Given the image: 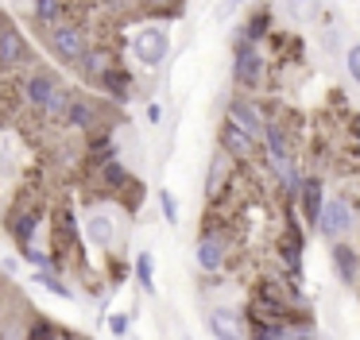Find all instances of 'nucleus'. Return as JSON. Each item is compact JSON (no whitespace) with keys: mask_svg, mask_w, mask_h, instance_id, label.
Instances as JSON below:
<instances>
[{"mask_svg":"<svg viewBox=\"0 0 360 340\" xmlns=\"http://www.w3.org/2000/svg\"><path fill=\"white\" fill-rule=\"evenodd\" d=\"M356 224H360V209L352 205L345 193H326L314 232H318L326 244H337V240H349L352 232H356Z\"/></svg>","mask_w":360,"mask_h":340,"instance_id":"1","label":"nucleus"},{"mask_svg":"<svg viewBox=\"0 0 360 340\" xmlns=\"http://www.w3.org/2000/svg\"><path fill=\"white\" fill-rule=\"evenodd\" d=\"M264 81H267L264 46L244 35H233V85L244 93H256V89H264Z\"/></svg>","mask_w":360,"mask_h":340,"instance_id":"2","label":"nucleus"},{"mask_svg":"<svg viewBox=\"0 0 360 340\" xmlns=\"http://www.w3.org/2000/svg\"><path fill=\"white\" fill-rule=\"evenodd\" d=\"M229 247H233V232H229L225 224H217V221L202 224V236H198V244H194L198 267H202L205 275H221L225 263H229Z\"/></svg>","mask_w":360,"mask_h":340,"instance_id":"3","label":"nucleus"},{"mask_svg":"<svg viewBox=\"0 0 360 340\" xmlns=\"http://www.w3.org/2000/svg\"><path fill=\"white\" fill-rule=\"evenodd\" d=\"M132 54H136V62L148 66V70L163 66L167 54H171V31H167V23H143L132 35Z\"/></svg>","mask_w":360,"mask_h":340,"instance_id":"4","label":"nucleus"},{"mask_svg":"<svg viewBox=\"0 0 360 340\" xmlns=\"http://www.w3.org/2000/svg\"><path fill=\"white\" fill-rule=\"evenodd\" d=\"M47 46L63 66H78V58L89 51V31L82 23H58L47 27Z\"/></svg>","mask_w":360,"mask_h":340,"instance_id":"5","label":"nucleus"},{"mask_svg":"<svg viewBox=\"0 0 360 340\" xmlns=\"http://www.w3.org/2000/svg\"><path fill=\"white\" fill-rule=\"evenodd\" d=\"M4 228L16 240L20 251L35 247V232L43 228V205L39 201H16V205L8 209V216H4Z\"/></svg>","mask_w":360,"mask_h":340,"instance_id":"6","label":"nucleus"},{"mask_svg":"<svg viewBox=\"0 0 360 340\" xmlns=\"http://www.w3.org/2000/svg\"><path fill=\"white\" fill-rule=\"evenodd\" d=\"M225 120H233L240 131H248L252 139H264V128H267V105L256 97H248V93H236V97H229L225 105Z\"/></svg>","mask_w":360,"mask_h":340,"instance_id":"7","label":"nucleus"},{"mask_svg":"<svg viewBox=\"0 0 360 340\" xmlns=\"http://www.w3.org/2000/svg\"><path fill=\"white\" fill-rule=\"evenodd\" d=\"M0 66L4 70H32L35 66V54L27 46L24 31L8 15H0Z\"/></svg>","mask_w":360,"mask_h":340,"instance_id":"8","label":"nucleus"},{"mask_svg":"<svg viewBox=\"0 0 360 340\" xmlns=\"http://www.w3.org/2000/svg\"><path fill=\"white\" fill-rule=\"evenodd\" d=\"M236 166H240V162H236L229 151H221V147L213 151L210 170H205V201H210L213 209H217L221 201H225V193L236 185Z\"/></svg>","mask_w":360,"mask_h":340,"instance_id":"9","label":"nucleus"},{"mask_svg":"<svg viewBox=\"0 0 360 340\" xmlns=\"http://www.w3.org/2000/svg\"><path fill=\"white\" fill-rule=\"evenodd\" d=\"M63 85V77L55 74V70H47V66H32V70H24V81H20V100H24L27 108H32L35 116L43 112V105L51 100V93Z\"/></svg>","mask_w":360,"mask_h":340,"instance_id":"10","label":"nucleus"},{"mask_svg":"<svg viewBox=\"0 0 360 340\" xmlns=\"http://www.w3.org/2000/svg\"><path fill=\"white\" fill-rule=\"evenodd\" d=\"M63 128H66V131H82V136L105 128V108H101V100L86 97V93H74L70 108H66V116H63Z\"/></svg>","mask_w":360,"mask_h":340,"instance_id":"11","label":"nucleus"},{"mask_svg":"<svg viewBox=\"0 0 360 340\" xmlns=\"http://www.w3.org/2000/svg\"><path fill=\"white\" fill-rule=\"evenodd\" d=\"M205 329L213 332V340H248L244 309H233V306H213L205 313Z\"/></svg>","mask_w":360,"mask_h":340,"instance_id":"12","label":"nucleus"},{"mask_svg":"<svg viewBox=\"0 0 360 340\" xmlns=\"http://www.w3.org/2000/svg\"><path fill=\"white\" fill-rule=\"evenodd\" d=\"M82 228H86V240L94 247H105V251H112V244H117V213H112V209H101V205H94L86 213V224H82Z\"/></svg>","mask_w":360,"mask_h":340,"instance_id":"13","label":"nucleus"},{"mask_svg":"<svg viewBox=\"0 0 360 340\" xmlns=\"http://www.w3.org/2000/svg\"><path fill=\"white\" fill-rule=\"evenodd\" d=\"M217 147H221V151H229L236 162H252V159L259 155V143L248 136V131L236 128L233 120H221V128H217Z\"/></svg>","mask_w":360,"mask_h":340,"instance_id":"14","label":"nucleus"},{"mask_svg":"<svg viewBox=\"0 0 360 340\" xmlns=\"http://www.w3.org/2000/svg\"><path fill=\"white\" fill-rule=\"evenodd\" d=\"M321 201H326V178H321V170H314V174L302 178V185H298V197H295L298 213H302V221L310 224V228L318 224Z\"/></svg>","mask_w":360,"mask_h":340,"instance_id":"15","label":"nucleus"},{"mask_svg":"<svg viewBox=\"0 0 360 340\" xmlns=\"http://www.w3.org/2000/svg\"><path fill=\"white\" fill-rule=\"evenodd\" d=\"M94 85H97L101 93H109V97L117 100V105H128V100H132V93H136V77H132V70L120 66V62H112V66L105 70V74L97 77Z\"/></svg>","mask_w":360,"mask_h":340,"instance_id":"16","label":"nucleus"},{"mask_svg":"<svg viewBox=\"0 0 360 340\" xmlns=\"http://www.w3.org/2000/svg\"><path fill=\"white\" fill-rule=\"evenodd\" d=\"M329 263H333L337 278H341L345 286H356L360 282V247L356 244H349V240L329 244Z\"/></svg>","mask_w":360,"mask_h":340,"instance_id":"17","label":"nucleus"},{"mask_svg":"<svg viewBox=\"0 0 360 340\" xmlns=\"http://www.w3.org/2000/svg\"><path fill=\"white\" fill-rule=\"evenodd\" d=\"M271 31H275V8L271 4H256L248 20L236 27V35H244V39H252V43L264 46V39L271 35Z\"/></svg>","mask_w":360,"mask_h":340,"instance_id":"18","label":"nucleus"},{"mask_svg":"<svg viewBox=\"0 0 360 340\" xmlns=\"http://www.w3.org/2000/svg\"><path fill=\"white\" fill-rule=\"evenodd\" d=\"M94 182L101 185L105 193H120V190H132L136 178L128 174V166L120 159H109V162H101V166L94 170Z\"/></svg>","mask_w":360,"mask_h":340,"instance_id":"19","label":"nucleus"},{"mask_svg":"<svg viewBox=\"0 0 360 340\" xmlns=\"http://www.w3.org/2000/svg\"><path fill=\"white\" fill-rule=\"evenodd\" d=\"M283 15L298 27H310L326 15V0H283Z\"/></svg>","mask_w":360,"mask_h":340,"instance_id":"20","label":"nucleus"},{"mask_svg":"<svg viewBox=\"0 0 360 340\" xmlns=\"http://www.w3.org/2000/svg\"><path fill=\"white\" fill-rule=\"evenodd\" d=\"M112 62H117V58H112L109 51H101V46H89V51H86V54H82V58H78V66H74V70H78V74L86 77L89 85H94L97 77H101L105 70L112 66Z\"/></svg>","mask_w":360,"mask_h":340,"instance_id":"21","label":"nucleus"},{"mask_svg":"<svg viewBox=\"0 0 360 340\" xmlns=\"http://www.w3.org/2000/svg\"><path fill=\"white\" fill-rule=\"evenodd\" d=\"M66 12H70L66 0H32V20L39 23V27H58V23H66Z\"/></svg>","mask_w":360,"mask_h":340,"instance_id":"22","label":"nucleus"},{"mask_svg":"<svg viewBox=\"0 0 360 340\" xmlns=\"http://www.w3.org/2000/svg\"><path fill=\"white\" fill-rule=\"evenodd\" d=\"M74 93L78 89H70V85H58L55 93H51V100L43 105V120H51V124H63V116H66V108H70V100H74Z\"/></svg>","mask_w":360,"mask_h":340,"instance_id":"23","label":"nucleus"},{"mask_svg":"<svg viewBox=\"0 0 360 340\" xmlns=\"http://www.w3.org/2000/svg\"><path fill=\"white\" fill-rule=\"evenodd\" d=\"M248 321V340H283L287 321H264V317H244Z\"/></svg>","mask_w":360,"mask_h":340,"instance_id":"24","label":"nucleus"},{"mask_svg":"<svg viewBox=\"0 0 360 340\" xmlns=\"http://www.w3.org/2000/svg\"><path fill=\"white\" fill-rule=\"evenodd\" d=\"M32 278H35V286H43V290H51L55 298H66V301L74 298V286H70V282H63V278H58V270H35Z\"/></svg>","mask_w":360,"mask_h":340,"instance_id":"25","label":"nucleus"},{"mask_svg":"<svg viewBox=\"0 0 360 340\" xmlns=\"http://www.w3.org/2000/svg\"><path fill=\"white\" fill-rule=\"evenodd\" d=\"M143 8H148L151 15H159V23H163V20H179L186 0H143Z\"/></svg>","mask_w":360,"mask_h":340,"instance_id":"26","label":"nucleus"},{"mask_svg":"<svg viewBox=\"0 0 360 340\" xmlns=\"http://www.w3.org/2000/svg\"><path fill=\"white\" fill-rule=\"evenodd\" d=\"M136 278H140V286L148 294H155V259H151V251L136 255Z\"/></svg>","mask_w":360,"mask_h":340,"instance_id":"27","label":"nucleus"},{"mask_svg":"<svg viewBox=\"0 0 360 340\" xmlns=\"http://www.w3.org/2000/svg\"><path fill=\"white\" fill-rule=\"evenodd\" d=\"M341 62H345V74L352 77V85L360 89V43H349V46H345Z\"/></svg>","mask_w":360,"mask_h":340,"instance_id":"28","label":"nucleus"},{"mask_svg":"<svg viewBox=\"0 0 360 340\" xmlns=\"http://www.w3.org/2000/svg\"><path fill=\"white\" fill-rule=\"evenodd\" d=\"M159 209H163V221L167 224H179V201H174L171 190H159Z\"/></svg>","mask_w":360,"mask_h":340,"instance_id":"29","label":"nucleus"},{"mask_svg":"<svg viewBox=\"0 0 360 340\" xmlns=\"http://www.w3.org/2000/svg\"><path fill=\"white\" fill-rule=\"evenodd\" d=\"M109 329H112V336H124V332H128V317H112V321H109Z\"/></svg>","mask_w":360,"mask_h":340,"instance_id":"30","label":"nucleus"},{"mask_svg":"<svg viewBox=\"0 0 360 340\" xmlns=\"http://www.w3.org/2000/svg\"><path fill=\"white\" fill-rule=\"evenodd\" d=\"M148 124H163V105H155V100L148 105Z\"/></svg>","mask_w":360,"mask_h":340,"instance_id":"31","label":"nucleus"},{"mask_svg":"<svg viewBox=\"0 0 360 340\" xmlns=\"http://www.w3.org/2000/svg\"><path fill=\"white\" fill-rule=\"evenodd\" d=\"M240 4H248V0H225V12H233V8H240Z\"/></svg>","mask_w":360,"mask_h":340,"instance_id":"32","label":"nucleus"},{"mask_svg":"<svg viewBox=\"0 0 360 340\" xmlns=\"http://www.w3.org/2000/svg\"><path fill=\"white\" fill-rule=\"evenodd\" d=\"M74 340H89V336H74Z\"/></svg>","mask_w":360,"mask_h":340,"instance_id":"33","label":"nucleus"},{"mask_svg":"<svg viewBox=\"0 0 360 340\" xmlns=\"http://www.w3.org/2000/svg\"><path fill=\"white\" fill-rule=\"evenodd\" d=\"M0 15H4V8H0Z\"/></svg>","mask_w":360,"mask_h":340,"instance_id":"34","label":"nucleus"}]
</instances>
